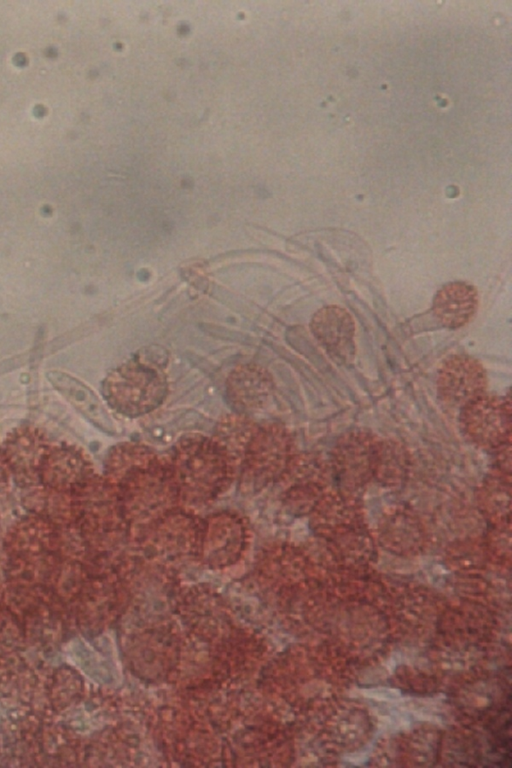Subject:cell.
<instances>
[{
  "mask_svg": "<svg viewBox=\"0 0 512 768\" xmlns=\"http://www.w3.org/2000/svg\"><path fill=\"white\" fill-rule=\"evenodd\" d=\"M93 474L88 457L72 446L46 447L38 465L39 483L62 494H72Z\"/></svg>",
  "mask_w": 512,
  "mask_h": 768,
  "instance_id": "obj_6",
  "label": "cell"
},
{
  "mask_svg": "<svg viewBox=\"0 0 512 768\" xmlns=\"http://www.w3.org/2000/svg\"><path fill=\"white\" fill-rule=\"evenodd\" d=\"M247 519L238 512H215L203 519L200 546L211 564H227L240 554L248 538Z\"/></svg>",
  "mask_w": 512,
  "mask_h": 768,
  "instance_id": "obj_7",
  "label": "cell"
},
{
  "mask_svg": "<svg viewBox=\"0 0 512 768\" xmlns=\"http://www.w3.org/2000/svg\"><path fill=\"white\" fill-rule=\"evenodd\" d=\"M157 456L150 447L137 442H125L113 446L104 460V474L113 484L134 468Z\"/></svg>",
  "mask_w": 512,
  "mask_h": 768,
  "instance_id": "obj_15",
  "label": "cell"
},
{
  "mask_svg": "<svg viewBox=\"0 0 512 768\" xmlns=\"http://www.w3.org/2000/svg\"><path fill=\"white\" fill-rule=\"evenodd\" d=\"M310 329L334 361L346 363L353 360L356 351L355 324L346 309L336 305L319 309L311 319Z\"/></svg>",
  "mask_w": 512,
  "mask_h": 768,
  "instance_id": "obj_8",
  "label": "cell"
},
{
  "mask_svg": "<svg viewBox=\"0 0 512 768\" xmlns=\"http://www.w3.org/2000/svg\"><path fill=\"white\" fill-rule=\"evenodd\" d=\"M271 388L269 374L260 366L248 364L234 369L227 380L226 391L236 413L247 415L264 406Z\"/></svg>",
  "mask_w": 512,
  "mask_h": 768,
  "instance_id": "obj_10",
  "label": "cell"
},
{
  "mask_svg": "<svg viewBox=\"0 0 512 768\" xmlns=\"http://www.w3.org/2000/svg\"><path fill=\"white\" fill-rule=\"evenodd\" d=\"M53 386L78 410L97 425H105V417L97 398L82 383L58 371L49 372Z\"/></svg>",
  "mask_w": 512,
  "mask_h": 768,
  "instance_id": "obj_14",
  "label": "cell"
},
{
  "mask_svg": "<svg viewBox=\"0 0 512 768\" xmlns=\"http://www.w3.org/2000/svg\"><path fill=\"white\" fill-rule=\"evenodd\" d=\"M46 446L37 431L23 428L6 440L4 453L11 473L19 484L27 486L38 481V465Z\"/></svg>",
  "mask_w": 512,
  "mask_h": 768,
  "instance_id": "obj_11",
  "label": "cell"
},
{
  "mask_svg": "<svg viewBox=\"0 0 512 768\" xmlns=\"http://www.w3.org/2000/svg\"><path fill=\"white\" fill-rule=\"evenodd\" d=\"M11 473L6 455L3 449H0V483L8 479Z\"/></svg>",
  "mask_w": 512,
  "mask_h": 768,
  "instance_id": "obj_16",
  "label": "cell"
},
{
  "mask_svg": "<svg viewBox=\"0 0 512 768\" xmlns=\"http://www.w3.org/2000/svg\"><path fill=\"white\" fill-rule=\"evenodd\" d=\"M485 387V373L478 361L464 356L449 357L440 372V389L445 396L469 395Z\"/></svg>",
  "mask_w": 512,
  "mask_h": 768,
  "instance_id": "obj_12",
  "label": "cell"
},
{
  "mask_svg": "<svg viewBox=\"0 0 512 768\" xmlns=\"http://www.w3.org/2000/svg\"><path fill=\"white\" fill-rule=\"evenodd\" d=\"M258 424L247 415L234 413L224 416L216 425L213 438L227 451L238 467L245 448Z\"/></svg>",
  "mask_w": 512,
  "mask_h": 768,
  "instance_id": "obj_13",
  "label": "cell"
},
{
  "mask_svg": "<svg viewBox=\"0 0 512 768\" xmlns=\"http://www.w3.org/2000/svg\"><path fill=\"white\" fill-rule=\"evenodd\" d=\"M202 528V518L192 509L178 506L145 525L130 529L129 535L155 548L187 550L200 546Z\"/></svg>",
  "mask_w": 512,
  "mask_h": 768,
  "instance_id": "obj_5",
  "label": "cell"
},
{
  "mask_svg": "<svg viewBox=\"0 0 512 768\" xmlns=\"http://www.w3.org/2000/svg\"><path fill=\"white\" fill-rule=\"evenodd\" d=\"M166 394L167 381L162 369L140 358L116 368L103 383V395L110 406L129 417L153 411Z\"/></svg>",
  "mask_w": 512,
  "mask_h": 768,
  "instance_id": "obj_3",
  "label": "cell"
},
{
  "mask_svg": "<svg viewBox=\"0 0 512 768\" xmlns=\"http://www.w3.org/2000/svg\"><path fill=\"white\" fill-rule=\"evenodd\" d=\"M290 460V441L284 428L268 423L257 426L238 467L239 489L254 495L279 480Z\"/></svg>",
  "mask_w": 512,
  "mask_h": 768,
  "instance_id": "obj_4",
  "label": "cell"
},
{
  "mask_svg": "<svg viewBox=\"0 0 512 768\" xmlns=\"http://www.w3.org/2000/svg\"><path fill=\"white\" fill-rule=\"evenodd\" d=\"M167 461L181 506L189 509L215 501L237 476L235 462L213 436L182 437Z\"/></svg>",
  "mask_w": 512,
  "mask_h": 768,
  "instance_id": "obj_1",
  "label": "cell"
},
{
  "mask_svg": "<svg viewBox=\"0 0 512 768\" xmlns=\"http://www.w3.org/2000/svg\"><path fill=\"white\" fill-rule=\"evenodd\" d=\"M114 485L130 529L181 506L168 461L158 455L126 472Z\"/></svg>",
  "mask_w": 512,
  "mask_h": 768,
  "instance_id": "obj_2",
  "label": "cell"
},
{
  "mask_svg": "<svg viewBox=\"0 0 512 768\" xmlns=\"http://www.w3.org/2000/svg\"><path fill=\"white\" fill-rule=\"evenodd\" d=\"M478 305L479 297L475 286L463 281H453L437 291L431 311L441 326L458 329L473 319Z\"/></svg>",
  "mask_w": 512,
  "mask_h": 768,
  "instance_id": "obj_9",
  "label": "cell"
}]
</instances>
